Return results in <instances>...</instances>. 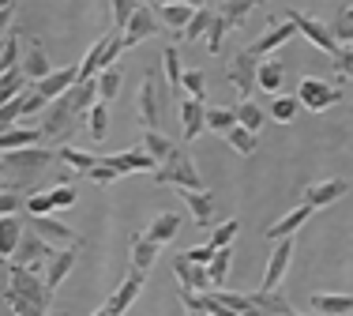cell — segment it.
Instances as JSON below:
<instances>
[{
    "label": "cell",
    "mask_w": 353,
    "mask_h": 316,
    "mask_svg": "<svg viewBox=\"0 0 353 316\" xmlns=\"http://www.w3.org/2000/svg\"><path fill=\"white\" fill-rule=\"evenodd\" d=\"M87 177H90V181H98V185H113L117 177H124V173L117 170V166H109V162H102V166H94V170H90Z\"/></svg>",
    "instance_id": "56"
},
{
    "label": "cell",
    "mask_w": 353,
    "mask_h": 316,
    "mask_svg": "<svg viewBox=\"0 0 353 316\" xmlns=\"http://www.w3.org/2000/svg\"><path fill=\"white\" fill-rule=\"evenodd\" d=\"M109 166H117L121 173H154L158 170V158H150L147 147H136V151H121V155H105Z\"/></svg>",
    "instance_id": "20"
},
{
    "label": "cell",
    "mask_w": 353,
    "mask_h": 316,
    "mask_svg": "<svg viewBox=\"0 0 353 316\" xmlns=\"http://www.w3.org/2000/svg\"><path fill=\"white\" fill-rule=\"evenodd\" d=\"M162 68H165V79H170V90L173 98H184V64H181V53H176V46H165L162 53Z\"/></svg>",
    "instance_id": "25"
},
{
    "label": "cell",
    "mask_w": 353,
    "mask_h": 316,
    "mask_svg": "<svg viewBox=\"0 0 353 316\" xmlns=\"http://www.w3.org/2000/svg\"><path fill=\"white\" fill-rule=\"evenodd\" d=\"M75 256H79V245H72V248H57V256L49 260V268H46L49 290H57L64 279H68V271L75 268Z\"/></svg>",
    "instance_id": "22"
},
{
    "label": "cell",
    "mask_w": 353,
    "mask_h": 316,
    "mask_svg": "<svg viewBox=\"0 0 353 316\" xmlns=\"http://www.w3.org/2000/svg\"><path fill=\"white\" fill-rule=\"evenodd\" d=\"M8 290L30 297L38 309H49V305H53V290H49V282L38 279V271L19 268V264H12V260H8Z\"/></svg>",
    "instance_id": "4"
},
{
    "label": "cell",
    "mask_w": 353,
    "mask_h": 316,
    "mask_svg": "<svg viewBox=\"0 0 353 316\" xmlns=\"http://www.w3.org/2000/svg\"><path fill=\"white\" fill-rule=\"evenodd\" d=\"M49 192H53L57 207H72L75 204V188L72 185H57V188H49Z\"/></svg>",
    "instance_id": "57"
},
{
    "label": "cell",
    "mask_w": 353,
    "mask_h": 316,
    "mask_svg": "<svg viewBox=\"0 0 353 316\" xmlns=\"http://www.w3.org/2000/svg\"><path fill=\"white\" fill-rule=\"evenodd\" d=\"M109 8H113V30H117V34H124L139 4H136V0H109Z\"/></svg>",
    "instance_id": "45"
},
{
    "label": "cell",
    "mask_w": 353,
    "mask_h": 316,
    "mask_svg": "<svg viewBox=\"0 0 353 316\" xmlns=\"http://www.w3.org/2000/svg\"><path fill=\"white\" fill-rule=\"evenodd\" d=\"M30 230H34V234H41L53 248H72V245H79V237H75L72 230L64 226V222L49 219V215H30Z\"/></svg>",
    "instance_id": "14"
},
{
    "label": "cell",
    "mask_w": 353,
    "mask_h": 316,
    "mask_svg": "<svg viewBox=\"0 0 353 316\" xmlns=\"http://www.w3.org/2000/svg\"><path fill=\"white\" fill-rule=\"evenodd\" d=\"M282 76H285V68L279 61H259V87H263L267 95H279Z\"/></svg>",
    "instance_id": "37"
},
{
    "label": "cell",
    "mask_w": 353,
    "mask_h": 316,
    "mask_svg": "<svg viewBox=\"0 0 353 316\" xmlns=\"http://www.w3.org/2000/svg\"><path fill=\"white\" fill-rule=\"evenodd\" d=\"M184 95H188V98H199V102L207 98V76H203L199 68H188V72H184Z\"/></svg>",
    "instance_id": "48"
},
{
    "label": "cell",
    "mask_w": 353,
    "mask_h": 316,
    "mask_svg": "<svg viewBox=\"0 0 353 316\" xmlns=\"http://www.w3.org/2000/svg\"><path fill=\"white\" fill-rule=\"evenodd\" d=\"M121 68H105V72H98V95H102V102H109V98H117L121 95Z\"/></svg>",
    "instance_id": "46"
},
{
    "label": "cell",
    "mask_w": 353,
    "mask_h": 316,
    "mask_svg": "<svg viewBox=\"0 0 353 316\" xmlns=\"http://www.w3.org/2000/svg\"><path fill=\"white\" fill-rule=\"evenodd\" d=\"M38 144H46L41 128H4L0 132V147L4 151H23V147H38Z\"/></svg>",
    "instance_id": "24"
},
{
    "label": "cell",
    "mask_w": 353,
    "mask_h": 316,
    "mask_svg": "<svg viewBox=\"0 0 353 316\" xmlns=\"http://www.w3.org/2000/svg\"><path fill=\"white\" fill-rule=\"evenodd\" d=\"M184 256H188L192 264H199V268H211V260L218 256V248L211 245V241H207V245H196V248H188Z\"/></svg>",
    "instance_id": "55"
},
{
    "label": "cell",
    "mask_w": 353,
    "mask_h": 316,
    "mask_svg": "<svg viewBox=\"0 0 353 316\" xmlns=\"http://www.w3.org/2000/svg\"><path fill=\"white\" fill-rule=\"evenodd\" d=\"M12 8H15V0H0V19H12Z\"/></svg>",
    "instance_id": "59"
},
{
    "label": "cell",
    "mask_w": 353,
    "mask_h": 316,
    "mask_svg": "<svg viewBox=\"0 0 353 316\" xmlns=\"http://www.w3.org/2000/svg\"><path fill=\"white\" fill-rule=\"evenodd\" d=\"M158 15H162V23H165V27H173L176 34H181V30L192 23V15H196V8H188V4H170V8H162Z\"/></svg>",
    "instance_id": "38"
},
{
    "label": "cell",
    "mask_w": 353,
    "mask_h": 316,
    "mask_svg": "<svg viewBox=\"0 0 353 316\" xmlns=\"http://www.w3.org/2000/svg\"><path fill=\"white\" fill-rule=\"evenodd\" d=\"M293 237H285V241H274V248H271V260H267V271H263V290H279L282 286V279H285V271H290V264H293Z\"/></svg>",
    "instance_id": "12"
},
{
    "label": "cell",
    "mask_w": 353,
    "mask_h": 316,
    "mask_svg": "<svg viewBox=\"0 0 353 316\" xmlns=\"http://www.w3.org/2000/svg\"><path fill=\"white\" fill-rule=\"evenodd\" d=\"M350 192V185L342 177H327V181H316V185H308V192H305V204L308 207H331V204H339L342 196Z\"/></svg>",
    "instance_id": "16"
},
{
    "label": "cell",
    "mask_w": 353,
    "mask_h": 316,
    "mask_svg": "<svg viewBox=\"0 0 353 316\" xmlns=\"http://www.w3.org/2000/svg\"><path fill=\"white\" fill-rule=\"evenodd\" d=\"M297 34H301V30H297V23H293V19H285V23H271V27H267V34H263V38H256L248 49L259 57V61H267V57H271L274 49H282L285 41L297 38Z\"/></svg>",
    "instance_id": "13"
},
{
    "label": "cell",
    "mask_w": 353,
    "mask_h": 316,
    "mask_svg": "<svg viewBox=\"0 0 353 316\" xmlns=\"http://www.w3.org/2000/svg\"><path fill=\"white\" fill-rule=\"evenodd\" d=\"M196 316H214V313H196Z\"/></svg>",
    "instance_id": "63"
},
{
    "label": "cell",
    "mask_w": 353,
    "mask_h": 316,
    "mask_svg": "<svg viewBox=\"0 0 353 316\" xmlns=\"http://www.w3.org/2000/svg\"><path fill=\"white\" fill-rule=\"evenodd\" d=\"M23 95H27V90H23ZM23 95L12 98V102H0V124H4V128H12L15 117H23Z\"/></svg>",
    "instance_id": "54"
},
{
    "label": "cell",
    "mask_w": 353,
    "mask_h": 316,
    "mask_svg": "<svg viewBox=\"0 0 353 316\" xmlns=\"http://www.w3.org/2000/svg\"><path fill=\"white\" fill-rule=\"evenodd\" d=\"M143 286H147V271L132 268V271H128V279H124L121 286H117L113 294L105 297V309H113L117 316H124V313L132 309V305H136V297L143 294Z\"/></svg>",
    "instance_id": "10"
},
{
    "label": "cell",
    "mask_w": 353,
    "mask_h": 316,
    "mask_svg": "<svg viewBox=\"0 0 353 316\" xmlns=\"http://www.w3.org/2000/svg\"><path fill=\"white\" fill-rule=\"evenodd\" d=\"M87 132H90V139H98V144L105 139V132H109V102H98L94 110L87 113Z\"/></svg>",
    "instance_id": "40"
},
{
    "label": "cell",
    "mask_w": 353,
    "mask_h": 316,
    "mask_svg": "<svg viewBox=\"0 0 353 316\" xmlns=\"http://www.w3.org/2000/svg\"><path fill=\"white\" fill-rule=\"evenodd\" d=\"M256 4H259V0H225L218 15H222V19L230 23V30H233V27H241V23L248 19V12H252Z\"/></svg>",
    "instance_id": "36"
},
{
    "label": "cell",
    "mask_w": 353,
    "mask_h": 316,
    "mask_svg": "<svg viewBox=\"0 0 353 316\" xmlns=\"http://www.w3.org/2000/svg\"><path fill=\"white\" fill-rule=\"evenodd\" d=\"M312 309L327 316H346L353 313V294H312Z\"/></svg>",
    "instance_id": "30"
},
{
    "label": "cell",
    "mask_w": 353,
    "mask_h": 316,
    "mask_svg": "<svg viewBox=\"0 0 353 316\" xmlns=\"http://www.w3.org/2000/svg\"><path fill=\"white\" fill-rule=\"evenodd\" d=\"M297 98H301L305 110L323 113V110H331V106L342 102V87L339 83H327V79H316V76H305L297 87Z\"/></svg>",
    "instance_id": "6"
},
{
    "label": "cell",
    "mask_w": 353,
    "mask_h": 316,
    "mask_svg": "<svg viewBox=\"0 0 353 316\" xmlns=\"http://www.w3.org/2000/svg\"><path fill=\"white\" fill-rule=\"evenodd\" d=\"M79 79H83V76H79V68L72 64V68H53V72H49V76L41 79V83H34V87L49 98V102H57V98H64V95H68V90H72Z\"/></svg>",
    "instance_id": "17"
},
{
    "label": "cell",
    "mask_w": 353,
    "mask_h": 316,
    "mask_svg": "<svg viewBox=\"0 0 353 316\" xmlns=\"http://www.w3.org/2000/svg\"><path fill=\"white\" fill-rule=\"evenodd\" d=\"M15 57H19V38H15V30H8V34H4V49H0V72L19 68Z\"/></svg>",
    "instance_id": "49"
},
{
    "label": "cell",
    "mask_w": 353,
    "mask_h": 316,
    "mask_svg": "<svg viewBox=\"0 0 353 316\" xmlns=\"http://www.w3.org/2000/svg\"><path fill=\"white\" fill-rule=\"evenodd\" d=\"M252 302H256V309H263L267 316H293V305L285 302L279 290H259V294H252Z\"/></svg>",
    "instance_id": "31"
},
{
    "label": "cell",
    "mask_w": 353,
    "mask_h": 316,
    "mask_svg": "<svg viewBox=\"0 0 353 316\" xmlns=\"http://www.w3.org/2000/svg\"><path fill=\"white\" fill-rule=\"evenodd\" d=\"M237 234H241V222H237V219H225L222 226H218L214 234H211V245H214V248H230Z\"/></svg>",
    "instance_id": "50"
},
{
    "label": "cell",
    "mask_w": 353,
    "mask_h": 316,
    "mask_svg": "<svg viewBox=\"0 0 353 316\" xmlns=\"http://www.w3.org/2000/svg\"><path fill=\"white\" fill-rule=\"evenodd\" d=\"M331 30H334V38H339L342 46H353V4L339 8V15H334Z\"/></svg>",
    "instance_id": "44"
},
{
    "label": "cell",
    "mask_w": 353,
    "mask_h": 316,
    "mask_svg": "<svg viewBox=\"0 0 353 316\" xmlns=\"http://www.w3.org/2000/svg\"><path fill=\"white\" fill-rule=\"evenodd\" d=\"M4 305H8V313H12V316H46V309H38L30 297L15 294V290H4Z\"/></svg>",
    "instance_id": "42"
},
{
    "label": "cell",
    "mask_w": 353,
    "mask_h": 316,
    "mask_svg": "<svg viewBox=\"0 0 353 316\" xmlns=\"http://www.w3.org/2000/svg\"><path fill=\"white\" fill-rule=\"evenodd\" d=\"M154 185H173V188H203V177H199L196 162H192V155L184 151V147H173V155L165 158L162 166H158L154 173Z\"/></svg>",
    "instance_id": "3"
},
{
    "label": "cell",
    "mask_w": 353,
    "mask_h": 316,
    "mask_svg": "<svg viewBox=\"0 0 353 316\" xmlns=\"http://www.w3.org/2000/svg\"><path fill=\"white\" fill-rule=\"evenodd\" d=\"M19 241H23V234H19V219H15V215H4V219H0V253L12 260L15 248H19Z\"/></svg>",
    "instance_id": "33"
},
{
    "label": "cell",
    "mask_w": 353,
    "mask_h": 316,
    "mask_svg": "<svg viewBox=\"0 0 353 316\" xmlns=\"http://www.w3.org/2000/svg\"><path fill=\"white\" fill-rule=\"evenodd\" d=\"M143 147H147L150 158H158V166H162L165 158L173 155V147H176V144H170V139H165L158 128H147V136H143Z\"/></svg>",
    "instance_id": "39"
},
{
    "label": "cell",
    "mask_w": 353,
    "mask_h": 316,
    "mask_svg": "<svg viewBox=\"0 0 353 316\" xmlns=\"http://www.w3.org/2000/svg\"><path fill=\"white\" fill-rule=\"evenodd\" d=\"M225 144H230L237 155H256V132L245 128V124H237V128L225 136Z\"/></svg>",
    "instance_id": "43"
},
{
    "label": "cell",
    "mask_w": 353,
    "mask_h": 316,
    "mask_svg": "<svg viewBox=\"0 0 353 316\" xmlns=\"http://www.w3.org/2000/svg\"><path fill=\"white\" fill-rule=\"evenodd\" d=\"M225 79H230L233 87L248 98L252 90L259 87V57L252 53V49H241V53L230 61V68H225Z\"/></svg>",
    "instance_id": "9"
},
{
    "label": "cell",
    "mask_w": 353,
    "mask_h": 316,
    "mask_svg": "<svg viewBox=\"0 0 353 316\" xmlns=\"http://www.w3.org/2000/svg\"><path fill=\"white\" fill-rule=\"evenodd\" d=\"M57 151H61V162L68 166V170H75V173H90L94 170V166H102L105 158L102 155H90V151H79V147H57Z\"/></svg>",
    "instance_id": "28"
},
{
    "label": "cell",
    "mask_w": 353,
    "mask_h": 316,
    "mask_svg": "<svg viewBox=\"0 0 353 316\" xmlns=\"http://www.w3.org/2000/svg\"><path fill=\"white\" fill-rule=\"evenodd\" d=\"M165 95H173V90L158 87V72L150 68L147 76H143V83H139V95H136V113H139V121L147 124V128H158V124H162Z\"/></svg>",
    "instance_id": "5"
},
{
    "label": "cell",
    "mask_w": 353,
    "mask_h": 316,
    "mask_svg": "<svg viewBox=\"0 0 353 316\" xmlns=\"http://www.w3.org/2000/svg\"><path fill=\"white\" fill-rule=\"evenodd\" d=\"M225 30H230V23H225L222 15H214L211 30H207V49H211V53H222V38H225Z\"/></svg>",
    "instance_id": "53"
},
{
    "label": "cell",
    "mask_w": 353,
    "mask_h": 316,
    "mask_svg": "<svg viewBox=\"0 0 353 316\" xmlns=\"http://www.w3.org/2000/svg\"><path fill=\"white\" fill-rule=\"evenodd\" d=\"M214 8H196V15H192V23L181 30V38L184 41H196V38H207V30H211V23H214Z\"/></svg>",
    "instance_id": "34"
},
{
    "label": "cell",
    "mask_w": 353,
    "mask_h": 316,
    "mask_svg": "<svg viewBox=\"0 0 353 316\" xmlns=\"http://www.w3.org/2000/svg\"><path fill=\"white\" fill-rule=\"evenodd\" d=\"M150 8H154V12H162V8H170V4H184V0H147Z\"/></svg>",
    "instance_id": "60"
},
{
    "label": "cell",
    "mask_w": 353,
    "mask_h": 316,
    "mask_svg": "<svg viewBox=\"0 0 353 316\" xmlns=\"http://www.w3.org/2000/svg\"><path fill=\"white\" fill-rule=\"evenodd\" d=\"M158 241H150L147 234H136L132 237V268H139V271H150L154 268V260H158Z\"/></svg>",
    "instance_id": "27"
},
{
    "label": "cell",
    "mask_w": 353,
    "mask_h": 316,
    "mask_svg": "<svg viewBox=\"0 0 353 316\" xmlns=\"http://www.w3.org/2000/svg\"><path fill=\"white\" fill-rule=\"evenodd\" d=\"M293 316H305V313H293Z\"/></svg>",
    "instance_id": "64"
},
{
    "label": "cell",
    "mask_w": 353,
    "mask_h": 316,
    "mask_svg": "<svg viewBox=\"0 0 353 316\" xmlns=\"http://www.w3.org/2000/svg\"><path fill=\"white\" fill-rule=\"evenodd\" d=\"M181 124H184V144H192L199 132H207V106L199 98L184 95L181 98Z\"/></svg>",
    "instance_id": "19"
},
{
    "label": "cell",
    "mask_w": 353,
    "mask_h": 316,
    "mask_svg": "<svg viewBox=\"0 0 353 316\" xmlns=\"http://www.w3.org/2000/svg\"><path fill=\"white\" fill-rule=\"evenodd\" d=\"M184 4H188V8H211L214 0H184Z\"/></svg>",
    "instance_id": "61"
},
{
    "label": "cell",
    "mask_w": 353,
    "mask_h": 316,
    "mask_svg": "<svg viewBox=\"0 0 353 316\" xmlns=\"http://www.w3.org/2000/svg\"><path fill=\"white\" fill-rule=\"evenodd\" d=\"M176 234H181V219H176L173 211H162V215H158V219L147 226V237L158 241V245H170Z\"/></svg>",
    "instance_id": "29"
},
{
    "label": "cell",
    "mask_w": 353,
    "mask_h": 316,
    "mask_svg": "<svg viewBox=\"0 0 353 316\" xmlns=\"http://www.w3.org/2000/svg\"><path fill=\"white\" fill-rule=\"evenodd\" d=\"M57 256V248L49 245L41 234H23L19 241V248H15V256H12V264H19V268H30V271H41V268H49V260Z\"/></svg>",
    "instance_id": "8"
},
{
    "label": "cell",
    "mask_w": 353,
    "mask_h": 316,
    "mask_svg": "<svg viewBox=\"0 0 353 316\" xmlns=\"http://www.w3.org/2000/svg\"><path fill=\"white\" fill-rule=\"evenodd\" d=\"M23 72H27V79L30 83H41L49 76V57H46V46H41V41H30V49H27V57H23V64H19Z\"/></svg>",
    "instance_id": "23"
},
{
    "label": "cell",
    "mask_w": 353,
    "mask_h": 316,
    "mask_svg": "<svg viewBox=\"0 0 353 316\" xmlns=\"http://www.w3.org/2000/svg\"><path fill=\"white\" fill-rule=\"evenodd\" d=\"M94 316H117V313H113V309H105V305H102V309H98Z\"/></svg>",
    "instance_id": "62"
},
{
    "label": "cell",
    "mask_w": 353,
    "mask_h": 316,
    "mask_svg": "<svg viewBox=\"0 0 353 316\" xmlns=\"http://www.w3.org/2000/svg\"><path fill=\"white\" fill-rule=\"evenodd\" d=\"M75 121H79V110L72 106V98H57V102H49V110L41 113V136H46L49 147H68L72 132H75Z\"/></svg>",
    "instance_id": "2"
},
{
    "label": "cell",
    "mask_w": 353,
    "mask_h": 316,
    "mask_svg": "<svg viewBox=\"0 0 353 316\" xmlns=\"http://www.w3.org/2000/svg\"><path fill=\"white\" fill-rule=\"evenodd\" d=\"M176 196L188 204L192 219H196L199 226H211L214 222V196L207 192V188H176Z\"/></svg>",
    "instance_id": "18"
},
{
    "label": "cell",
    "mask_w": 353,
    "mask_h": 316,
    "mask_svg": "<svg viewBox=\"0 0 353 316\" xmlns=\"http://www.w3.org/2000/svg\"><path fill=\"white\" fill-rule=\"evenodd\" d=\"M331 64H334V76L339 79H353V46H342L331 57Z\"/></svg>",
    "instance_id": "51"
},
{
    "label": "cell",
    "mask_w": 353,
    "mask_h": 316,
    "mask_svg": "<svg viewBox=\"0 0 353 316\" xmlns=\"http://www.w3.org/2000/svg\"><path fill=\"white\" fill-rule=\"evenodd\" d=\"M230 264H233V248H218V256L211 260V268H207V271H211L214 286H222V282H225V275H230Z\"/></svg>",
    "instance_id": "47"
},
{
    "label": "cell",
    "mask_w": 353,
    "mask_h": 316,
    "mask_svg": "<svg viewBox=\"0 0 353 316\" xmlns=\"http://www.w3.org/2000/svg\"><path fill=\"white\" fill-rule=\"evenodd\" d=\"M0 211H4V215H15V211H19V196H15L12 188H4V196H0Z\"/></svg>",
    "instance_id": "58"
},
{
    "label": "cell",
    "mask_w": 353,
    "mask_h": 316,
    "mask_svg": "<svg viewBox=\"0 0 353 316\" xmlns=\"http://www.w3.org/2000/svg\"><path fill=\"white\" fill-rule=\"evenodd\" d=\"M158 27H162L158 12H154L150 4H139L136 15H132V23H128V30H124V41H128V49L136 46V41H143V38H154Z\"/></svg>",
    "instance_id": "15"
},
{
    "label": "cell",
    "mask_w": 353,
    "mask_h": 316,
    "mask_svg": "<svg viewBox=\"0 0 353 316\" xmlns=\"http://www.w3.org/2000/svg\"><path fill=\"white\" fill-rule=\"evenodd\" d=\"M53 162H61V151H53L49 144L38 147H23V151H4L0 166H4V188L15 185H34L38 173H46Z\"/></svg>",
    "instance_id": "1"
},
{
    "label": "cell",
    "mask_w": 353,
    "mask_h": 316,
    "mask_svg": "<svg viewBox=\"0 0 353 316\" xmlns=\"http://www.w3.org/2000/svg\"><path fill=\"white\" fill-rule=\"evenodd\" d=\"M285 19H293V23H297L301 38H308L316 49H323L327 57H334V53L342 49V41L334 38V30L327 27V23H319L316 15H305V12H293V8H290V12H285Z\"/></svg>",
    "instance_id": "7"
},
{
    "label": "cell",
    "mask_w": 353,
    "mask_h": 316,
    "mask_svg": "<svg viewBox=\"0 0 353 316\" xmlns=\"http://www.w3.org/2000/svg\"><path fill=\"white\" fill-rule=\"evenodd\" d=\"M173 275L181 279V290H192V294H211L214 282H211V271L199 268V264H192L188 256H173Z\"/></svg>",
    "instance_id": "11"
},
{
    "label": "cell",
    "mask_w": 353,
    "mask_h": 316,
    "mask_svg": "<svg viewBox=\"0 0 353 316\" xmlns=\"http://www.w3.org/2000/svg\"><path fill=\"white\" fill-rule=\"evenodd\" d=\"M297 113H301V98H297V95H279V98H271V117L279 121V124H290Z\"/></svg>",
    "instance_id": "35"
},
{
    "label": "cell",
    "mask_w": 353,
    "mask_h": 316,
    "mask_svg": "<svg viewBox=\"0 0 353 316\" xmlns=\"http://www.w3.org/2000/svg\"><path fill=\"white\" fill-rule=\"evenodd\" d=\"M312 211H316V207H308V204H301V207H293V211H285L282 219L274 222L271 230H267V237H271V241H285V237H293V234H297V230L305 226L308 219H312Z\"/></svg>",
    "instance_id": "21"
},
{
    "label": "cell",
    "mask_w": 353,
    "mask_h": 316,
    "mask_svg": "<svg viewBox=\"0 0 353 316\" xmlns=\"http://www.w3.org/2000/svg\"><path fill=\"white\" fill-rule=\"evenodd\" d=\"M237 117H241L245 128L259 132V128H263V121H267V113L256 106V98H241V102H237Z\"/></svg>",
    "instance_id": "41"
},
{
    "label": "cell",
    "mask_w": 353,
    "mask_h": 316,
    "mask_svg": "<svg viewBox=\"0 0 353 316\" xmlns=\"http://www.w3.org/2000/svg\"><path fill=\"white\" fill-rule=\"evenodd\" d=\"M27 72L23 68H12V72H0V102H12V98H19L23 90H27Z\"/></svg>",
    "instance_id": "32"
},
{
    "label": "cell",
    "mask_w": 353,
    "mask_h": 316,
    "mask_svg": "<svg viewBox=\"0 0 353 316\" xmlns=\"http://www.w3.org/2000/svg\"><path fill=\"white\" fill-rule=\"evenodd\" d=\"M237 124H241V117H237V106H233V110H230V106H207V128L218 132L222 139L230 136V132L237 128Z\"/></svg>",
    "instance_id": "26"
},
{
    "label": "cell",
    "mask_w": 353,
    "mask_h": 316,
    "mask_svg": "<svg viewBox=\"0 0 353 316\" xmlns=\"http://www.w3.org/2000/svg\"><path fill=\"white\" fill-rule=\"evenodd\" d=\"M27 211H30V215H53V211H57L53 192H30V196H27Z\"/></svg>",
    "instance_id": "52"
}]
</instances>
